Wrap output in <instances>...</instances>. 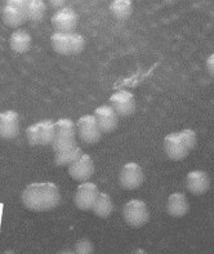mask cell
Returning <instances> with one entry per match:
<instances>
[{
	"mask_svg": "<svg viewBox=\"0 0 214 254\" xmlns=\"http://www.w3.org/2000/svg\"><path fill=\"white\" fill-rule=\"evenodd\" d=\"M21 199L27 209L32 212H47L55 209L60 204L61 192L53 182H39L26 187Z\"/></svg>",
	"mask_w": 214,
	"mask_h": 254,
	"instance_id": "cell-1",
	"label": "cell"
},
{
	"mask_svg": "<svg viewBox=\"0 0 214 254\" xmlns=\"http://www.w3.org/2000/svg\"><path fill=\"white\" fill-rule=\"evenodd\" d=\"M51 44L58 55H77L85 48V39L77 32H55L51 36Z\"/></svg>",
	"mask_w": 214,
	"mask_h": 254,
	"instance_id": "cell-2",
	"label": "cell"
},
{
	"mask_svg": "<svg viewBox=\"0 0 214 254\" xmlns=\"http://www.w3.org/2000/svg\"><path fill=\"white\" fill-rule=\"evenodd\" d=\"M52 146L55 152L76 146V124L72 120L64 118L56 123V138Z\"/></svg>",
	"mask_w": 214,
	"mask_h": 254,
	"instance_id": "cell-3",
	"label": "cell"
},
{
	"mask_svg": "<svg viewBox=\"0 0 214 254\" xmlns=\"http://www.w3.org/2000/svg\"><path fill=\"white\" fill-rule=\"evenodd\" d=\"M26 135L31 146L52 145L56 138V123L45 119L31 124L26 130Z\"/></svg>",
	"mask_w": 214,
	"mask_h": 254,
	"instance_id": "cell-4",
	"label": "cell"
},
{
	"mask_svg": "<svg viewBox=\"0 0 214 254\" xmlns=\"http://www.w3.org/2000/svg\"><path fill=\"white\" fill-rule=\"evenodd\" d=\"M123 217H124L125 222L128 223L131 227L140 229V227H142V226H144L148 222L150 213H148V208H147L144 201L133 199L129 200L128 203L124 205Z\"/></svg>",
	"mask_w": 214,
	"mask_h": 254,
	"instance_id": "cell-5",
	"label": "cell"
},
{
	"mask_svg": "<svg viewBox=\"0 0 214 254\" xmlns=\"http://www.w3.org/2000/svg\"><path fill=\"white\" fill-rule=\"evenodd\" d=\"M3 21L8 27H19L27 21V1L9 0L3 8Z\"/></svg>",
	"mask_w": 214,
	"mask_h": 254,
	"instance_id": "cell-6",
	"label": "cell"
},
{
	"mask_svg": "<svg viewBox=\"0 0 214 254\" xmlns=\"http://www.w3.org/2000/svg\"><path fill=\"white\" fill-rule=\"evenodd\" d=\"M76 132L80 139L86 145H94L101 139V135H102L94 115L81 116L76 123Z\"/></svg>",
	"mask_w": 214,
	"mask_h": 254,
	"instance_id": "cell-7",
	"label": "cell"
},
{
	"mask_svg": "<svg viewBox=\"0 0 214 254\" xmlns=\"http://www.w3.org/2000/svg\"><path fill=\"white\" fill-rule=\"evenodd\" d=\"M99 195L98 187L93 182H83L79 185L73 195V203L80 210H92Z\"/></svg>",
	"mask_w": 214,
	"mask_h": 254,
	"instance_id": "cell-8",
	"label": "cell"
},
{
	"mask_svg": "<svg viewBox=\"0 0 214 254\" xmlns=\"http://www.w3.org/2000/svg\"><path fill=\"white\" fill-rule=\"evenodd\" d=\"M79 23L76 10L71 6H62L52 17V25L56 32H73Z\"/></svg>",
	"mask_w": 214,
	"mask_h": 254,
	"instance_id": "cell-9",
	"label": "cell"
},
{
	"mask_svg": "<svg viewBox=\"0 0 214 254\" xmlns=\"http://www.w3.org/2000/svg\"><path fill=\"white\" fill-rule=\"evenodd\" d=\"M144 176L142 168L137 163H128L122 168L120 174H119V182L120 186L125 190H136L141 187L143 184Z\"/></svg>",
	"mask_w": 214,
	"mask_h": 254,
	"instance_id": "cell-10",
	"label": "cell"
},
{
	"mask_svg": "<svg viewBox=\"0 0 214 254\" xmlns=\"http://www.w3.org/2000/svg\"><path fill=\"white\" fill-rule=\"evenodd\" d=\"M69 174L77 182H89L94 174V163L88 154H83L75 163L69 165Z\"/></svg>",
	"mask_w": 214,
	"mask_h": 254,
	"instance_id": "cell-11",
	"label": "cell"
},
{
	"mask_svg": "<svg viewBox=\"0 0 214 254\" xmlns=\"http://www.w3.org/2000/svg\"><path fill=\"white\" fill-rule=\"evenodd\" d=\"M110 106L118 116H129L136 111V98L128 90H119L110 97Z\"/></svg>",
	"mask_w": 214,
	"mask_h": 254,
	"instance_id": "cell-12",
	"label": "cell"
},
{
	"mask_svg": "<svg viewBox=\"0 0 214 254\" xmlns=\"http://www.w3.org/2000/svg\"><path fill=\"white\" fill-rule=\"evenodd\" d=\"M164 150L166 156L172 160H182L190 154V148L178 133H170L164 138Z\"/></svg>",
	"mask_w": 214,
	"mask_h": 254,
	"instance_id": "cell-13",
	"label": "cell"
},
{
	"mask_svg": "<svg viewBox=\"0 0 214 254\" xmlns=\"http://www.w3.org/2000/svg\"><path fill=\"white\" fill-rule=\"evenodd\" d=\"M94 118L102 133L114 132L119 126V116L110 105H102L94 110Z\"/></svg>",
	"mask_w": 214,
	"mask_h": 254,
	"instance_id": "cell-14",
	"label": "cell"
},
{
	"mask_svg": "<svg viewBox=\"0 0 214 254\" xmlns=\"http://www.w3.org/2000/svg\"><path fill=\"white\" fill-rule=\"evenodd\" d=\"M211 187V178L204 171H192L186 177V189L192 195H204Z\"/></svg>",
	"mask_w": 214,
	"mask_h": 254,
	"instance_id": "cell-15",
	"label": "cell"
},
{
	"mask_svg": "<svg viewBox=\"0 0 214 254\" xmlns=\"http://www.w3.org/2000/svg\"><path fill=\"white\" fill-rule=\"evenodd\" d=\"M19 133L18 114L8 110L0 113V137L4 139L16 138Z\"/></svg>",
	"mask_w": 214,
	"mask_h": 254,
	"instance_id": "cell-16",
	"label": "cell"
},
{
	"mask_svg": "<svg viewBox=\"0 0 214 254\" xmlns=\"http://www.w3.org/2000/svg\"><path fill=\"white\" fill-rule=\"evenodd\" d=\"M190 210V203L187 196L182 192L172 193L166 203V212L169 213V216L181 218L185 217Z\"/></svg>",
	"mask_w": 214,
	"mask_h": 254,
	"instance_id": "cell-17",
	"label": "cell"
},
{
	"mask_svg": "<svg viewBox=\"0 0 214 254\" xmlns=\"http://www.w3.org/2000/svg\"><path fill=\"white\" fill-rule=\"evenodd\" d=\"M9 45L12 51L17 52V53H25V52L30 49L31 36H30V34L26 30H14L9 38Z\"/></svg>",
	"mask_w": 214,
	"mask_h": 254,
	"instance_id": "cell-18",
	"label": "cell"
},
{
	"mask_svg": "<svg viewBox=\"0 0 214 254\" xmlns=\"http://www.w3.org/2000/svg\"><path fill=\"white\" fill-rule=\"evenodd\" d=\"M83 150L79 146H73V147L64 150V151L56 152L55 155V163L58 167H66V165H71L72 163L77 160V159L83 155Z\"/></svg>",
	"mask_w": 214,
	"mask_h": 254,
	"instance_id": "cell-19",
	"label": "cell"
},
{
	"mask_svg": "<svg viewBox=\"0 0 214 254\" xmlns=\"http://www.w3.org/2000/svg\"><path fill=\"white\" fill-rule=\"evenodd\" d=\"M92 210L99 218H109L111 216L112 210H114V204H112L111 197L107 193L99 192L96 204H94Z\"/></svg>",
	"mask_w": 214,
	"mask_h": 254,
	"instance_id": "cell-20",
	"label": "cell"
},
{
	"mask_svg": "<svg viewBox=\"0 0 214 254\" xmlns=\"http://www.w3.org/2000/svg\"><path fill=\"white\" fill-rule=\"evenodd\" d=\"M110 12L114 18L124 21L128 19L132 14V1L131 0H114L110 4Z\"/></svg>",
	"mask_w": 214,
	"mask_h": 254,
	"instance_id": "cell-21",
	"label": "cell"
},
{
	"mask_svg": "<svg viewBox=\"0 0 214 254\" xmlns=\"http://www.w3.org/2000/svg\"><path fill=\"white\" fill-rule=\"evenodd\" d=\"M47 13V5L42 0H30L27 1V21L40 22Z\"/></svg>",
	"mask_w": 214,
	"mask_h": 254,
	"instance_id": "cell-22",
	"label": "cell"
},
{
	"mask_svg": "<svg viewBox=\"0 0 214 254\" xmlns=\"http://www.w3.org/2000/svg\"><path fill=\"white\" fill-rule=\"evenodd\" d=\"M75 253L76 254H93L94 253V247L92 242L88 239H80L75 244Z\"/></svg>",
	"mask_w": 214,
	"mask_h": 254,
	"instance_id": "cell-23",
	"label": "cell"
},
{
	"mask_svg": "<svg viewBox=\"0 0 214 254\" xmlns=\"http://www.w3.org/2000/svg\"><path fill=\"white\" fill-rule=\"evenodd\" d=\"M179 134L182 135L183 141L187 145V147L190 148V151H191L192 148L196 146V134L195 132L192 130V129H183L179 132Z\"/></svg>",
	"mask_w": 214,
	"mask_h": 254,
	"instance_id": "cell-24",
	"label": "cell"
},
{
	"mask_svg": "<svg viewBox=\"0 0 214 254\" xmlns=\"http://www.w3.org/2000/svg\"><path fill=\"white\" fill-rule=\"evenodd\" d=\"M207 71H208V74L214 76V53L211 55L207 60Z\"/></svg>",
	"mask_w": 214,
	"mask_h": 254,
	"instance_id": "cell-25",
	"label": "cell"
},
{
	"mask_svg": "<svg viewBox=\"0 0 214 254\" xmlns=\"http://www.w3.org/2000/svg\"><path fill=\"white\" fill-rule=\"evenodd\" d=\"M131 254H148L146 251H143V249H136L135 252H132Z\"/></svg>",
	"mask_w": 214,
	"mask_h": 254,
	"instance_id": "cell-26",
	"label": "cell"
},
{
	"mask_svg": "<svg viewBox=\"0 0 214 254\" xmlns=\"http://www.w3.org/2000/svg\"><path fill=\"white\" fill-rule=\"evenodd\" d=\"M58 254H76V253H75V252H71V251H62V252H60Z\"/></svg>",
	"mask_w": 214,
	"mask_h": 254,
	"instance_id": "cell-27",
	"label": "cell"
},
{
	"mask_svg": "<svg viewBox=\"0 0 214 254\" xmlns=\"http://www.w3.org/2000/svg\"><path fill=\"white\" fill-rule=\"evenodd\" d=\"M3 254H16V253H14L13 251H6V252H4Z\"/></svg>",
	"mask_w": 214,
	"mask_h": 254,
	"instance_id": "cell-28",
	"label": "cell"
}]
</instances>
